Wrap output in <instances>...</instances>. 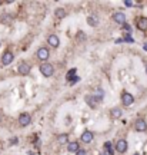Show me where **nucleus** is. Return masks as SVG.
Returning a JSON list of instances; mask_svg holds the SVG:
<instances>
[{
    "label": "nucleus",
    "mask_w": 147,
    "mask_h": 155,
    "mask_svg": "<svg viewBox=\"0 0 147 155\" xmlns=\"http://www.w3.org/2000/svg\"><path fill=\"white\" fill-rule=\"evenodd\" d=\"M30 122H32V118L29 114H20L19 115V124L22 127H27V125H30Z\"/></svg>",
    "instance_id": "obj_4"
},
{
    "label": "nucleus",
    "mask_w": 147,
    "mask_h": 155,
    "mask_svg": "<svg viewBox=\"0 0 147 155\" xmlns=\"http://www.w3.org/2000/svg\"><path fill=\"white\" fill-rule=\"evenodd\" d=\"M74 75H76V68H73V69H70V71L67 72V75H66V79H67V81H71V79L74 78Z\"/></svg>",
    "instance_id": "obj_18"
},
{
    "label": "nucleus",
    "mask_w": 147,
    "mask_h": 155,
    "mask_svg": "<svg viewBox=\"0 0 147 155\" xmlns=\"http://www.w3.org/2000/svg\"><path fill=\"white\" fill-rule=\"evenodd\" d=\"M76 155H87V152H86V150H82V148H80V150L76 152Z\"/></svg>",
    "instance_id": "obj_20"
},
{
    "label": "nucleus",
    "mask_w": 147,
    "mask_h": 155,
    "mask_svg": "<svg viewBox=\"0 0 147 155\" xmlns=\"http://www.w3.org/2000/svg\"><path fill=\"white\" fill-rule=\"evenodd\" d=\"M79 150H80V147H79V142H77V141L67 142V151H69V152H74V154H76Z\"/></svg>",
    "instance_id": "obj_14"
},
{
    "label": "nucleus",
    "mask_w": 147,
    "mask_h": 155,
    "mask_svg": "<svg viewBox=\"0 0 147 155\" xmlns=\"http://www.w3.org/2000/svg\"><path fill=\"white\" fill-rule=\"evenodd\" d=\"M40 73H42L43 76L49 78L55 73V68H53V65H50V63H42V65H40Z\"/></svg>",
    "instance_id": "obj_1"
},
{
    "label": "nucleus",
    "mask_w": 147,
    "mask_h": 155,
    "mask_svg": "<svg viewBox=\"0 0 147 155\" xmlns=\"http://www.w3.org/2000/svg\"><path fill=\"white\" fill-rule=\"evenodd\" d=\"M113 20L116 23H119V25H124L126 23V15L124 13H121V12H117L113 15Z\"/></svg>",
    "instance_id": "obj_10"
},
{
    "label": "nucleus",
    "mask_w": 147,
    "mask_h": 155,
    "mask_svg": "<svg viewBox=\"0 0 147 155\" xmlns=\"http://www.w3.org/2000/svg\"><path fill=\"white\" fill-rule=\"evenodd\" d=\"M134 155H140V154H134Z\"/></svg>",
    "instance_id": "obj_26"
},
{
    "label": "nucleus",
    "mask_w": 147,
    "mask_h": 155,
    "mask_svg": "<svg viewBox=\"0 0 147 155\" xmlns=\"http://www.w3.org/2000/svg\"><path fill=\"white\" fill-rule=\"evenodd\" d=\"M87 23L92 26V28H94V26H97V19L93 17V16H89L87 17Z\"/></svg>",
    "instance_id": "obj_19"
},
{
    "label": "nucleus",
    "mask_w": 147,
    "mask_h": 155,
    "mask_svg": "<svg viewBox=\"0 0 147 155\" xmlns=\"http://www.w3.org/2000/svg\"><path fill=\"white\" fill-rule=\"evenodd\" d=\"M123 115V111L120 109V108H113V109H110V116L113 118V119H119L121 118Z\"/></svg>",
    "instance_id": "obj_15"
},
{
    "label": "nucleus",
    "mask_w": 147,
    "mask_h": 155,
    "mask_svg": "<svg viewBox=\"0 0 147 155\" xmlns=\"http://www.w3.org/2000/svg\"><path fill=\"white\" fill-rule=\"evenodd\" d=\"M124 5H126V6H129V7H130V6H133V3H131V2H126Z\"/></svg>",
    "instance_id": "obj_23"
},
{
    "label": "nucleus",
    "mask_w": 147,
    "mask_h": 155,
    "mask_svg": "<svg viewBox=\"0 0 147 155\" xmlns=\"http://www.w3.org/2000/svg\"><path fill=\"white\" fill-rule=\"evenodd\" d=\"M137 29L142 30V32L147 30V17H140V19L137 20Z\"/></svg>",
    "instance_id": "obj_13"
},
{
    "label": "nucleus",
    "mask_w": 147,
    "mask_h": 155,
    "mask_svg": "<svg viewBox=\"0 0 147 155\" xmlns=\"http://www.w3.org/2000/svg\"><path fill=\"white\" fill-rule=\"evenodd\" d=\"M17 72L20 73V75H29V73H30V66H29L26 62H22V63H19V66H17Z\"/></svg>",
    "instance_id": "obj_8"
},
{
    "label": "nucleus",
    "mask_w": 147,
    "mask_h": 155,
    "mask_svg": "<svg viewBox=\"0 0 147 155\" xmlns=\"http://www.w3.org/2000/svg\"><path fill=\"white\" fill-rule=\"evenodd\" d=\"M133 102H134V96L131 94H129V92H123L121 94V104L124 106H130Z\"/></svg>",
    "instance_id": "obj_2"
},
{
    "label": "nucleus",
    "mask_w": 147,
    "mask_h": 155,
    "mask_svg": "<svg viewBox=\"0 0 147 155\" xmlns=\"http://www.w3.org/2000/svg\"><path fill=\"white\" fill-rule=\"evenodd\" d=\"M116 150L120 154H124L126 151H127V141L126 139H119L117 144H116Z\"/></svg>",
    "instance_id": "obj_7"
},
{
    "label": "nucleus",
    "mask_w": 147,
    "mask_h": 155,
    "mask_svg": "<svg viewBox=\"0 0 147 155\" xmlns=\"http://www.w3.org/2000/svg\"><path fill=\"white\" fill-rule=\"evenodd\" d=\"M0 5H2V2H0Z\"/></svg>",
    "instance_id": "obj_27"
},
{
    "label": "nucleus",
    "mask_w": 147,
    "mask_h": 155,
    "mask_svg": "<svg viewBox=\"0 0 147 155\" xmlns=\"http://www.w3.org/2000/svg\"><path fill=\"white\" fill-rule=\"evenodd\" d=\"M123 28H124L126 30H130V26H129V25H127V23H124V25H123Z\"/></svg>",
    "instance_id": "obj_22"
},
{
    "label": "nucleus",
    "mask_w": 147,
    "mask_h": 155,
    "mask_svg": "<svg viewBox=\"0 0 147 155\" xmlns=\"http://www.w3.org/2000/svg\"><path fill=\"white\" fill-rule=\"evenodd\" d=\"M134 129H136L137 132H144L147 131V122L144 119H137L134 122Z\"/></svg>",
    "instance_id": "obj_3"
},
{
    "label": "nucleus",
    "mask_w": 147,
    "mask_h": 155,
    "mask_svg": "<svg viewBox=\"0 0 147 155\" xmlns=\"http://www.w3.org/2000/svg\"><path fill=\"white\" fill-rule=\"evenodd\" d=\"M143 49H144V50H147V43H144V46H143Z\"/></svg>",
    "instance_id": "obj_24"
},
{
    "label": "nucleus",
    "mask_w": 147,
    "mask_h": 155,
    "mask_svg": "<svg viewBox=\"0 0 147 155\" xmlns=\"http://www.w3.org/2000/svg\"><path fill=\"white\" fill-rule=\"evenodd\" d=\"M93 137H94V135H93L92 131H84V132L82 134V141L86 142V144H90L93 141Z\"/></svg>",
    "instance_id": "obj_12"
},
{
    "label": "nucleus",
    "mask_w": 147,
    "mask_h": 155,
    "mask_svg": "<svg viewBox=\"0 0 147 155\" xmlns=\"http://www.w3.org/2000/svg\"><path fill=\"white\" fill-rule=\"evenodd\" d=\"M13 59H14V56H13L11 52H5L3 56H2V63H3L5 66H7V65H10L11 62H13Z\"/></svg>",
    "instance_id": "obj_6"
},
{
    "label": "nucleus",
    "mask_w": 147,
    "mask_h": 155,
    "mask_svg": "<svg viewBox=\"0 0 147 155\" xmlns=\"http://www.w3.org/2000/svg\"><path fill=\"white\" fill-rule=\"evenodd\" d=\"M84 101H86V104H87L90 108H96L97 106V99H96V96H93V95H86L84 96Z\"/></svg>",
    "instance_id": "obj_9"
},
{
    "label": "nucleus",
    "mask_w": 147,
    "mask_h": 155,
    "mask_svg": "<svg viewBox=\"0 0 147 155\" xmlns=\"http://www.w3.org/2000/svg\"><path fill=\"white\" fill-rule=\"evenodd\" d=\"M79 81H80V78H79V76H77V75H76V76H74V78H73V79H71V81H70V83H71V85H73V83L79 82Z\"/></svg>",
    "instance_id": "obj_21"
},
{
    "label": "nucleus",
    "mask_w": 147,
    "mask_h": 155,
    "mask_svg": "<svg viewBox=\"0 0 147 155\" xmlns=\"http://www.w3.org/2000/svg\"><path fill=\"white\" fill-rule=\"evenodd\" d=\"M49 56H50V53H49V49H47V48H40V49L37 50V58L40 61L46 62L49 59Z\"/></svg>",
    "instance_id": "obj_5"
},
{
    "label": "nucleus",
    "mask_w": 147,
    "mask_h": 155,
    "mask_svg": "<svg viewBox=\"0 0 147 155\" xmlns=\"http://www.w3.org/2000/svg\"><path fill=\"white\" fill-rule=\"evenodd\" d=\"M47 43H49L52 48H59L60 40H59V38H57L56 35H50L49 38H47Z\"/></svg>",
    "instance_id": "obj_11"
},
{
    "label": "nucleus",
    "mask_w": 147,
    "mask_h": 155,
    "mask_svg": "<svg viewBox=\"0 0 147 155\" xmlns=\"http://www.w3.org/2000/svg\"><path fill=\"white\" fill-rule=\"evenodd\" d=\"M67 141H69V137H67V134H61V135H59L57 137V142L59 144H67Z\"/></svg>",
    "instance_id": "obj_17"
},
{
    "label": "nucleus",
    "mask_w": 147,
    "mask_h": 155,
    "mask_svg": "<svg viewBox=\"0 0 147 155\" xmlns=\"http://www.w3.org/2000/svg\"><path fill=\"white\" fill-rule=\"evenodd\" d=\"M146 73H147V65H146Z\"/></svg>",
    "instance_id": "obj_25"
},
{
    "label": "nucleus",
    "mask_w": 147,
    "mask_h": 155,
    "mask_svg": "<svg viewBox=\"0 0 147 155\" xmlns=\"http://www.w3.org/2000/svg\"><path fill=\"white\" fill-rule=\"evenodd\" d=\"M55 15H56V17H57V19H64V17H66V10H64V9H61V7H59V9H56Z\"/></svg>",
    "instance_id": "obj_16"
}]
</instances>
